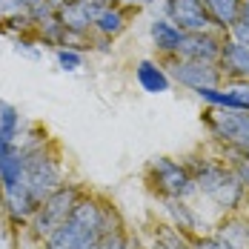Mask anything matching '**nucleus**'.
<instances>
[{
  "mask_svg": "<svg viewBox=\"0 0 249 249\" xmlns=\"http://www.w3.org/2000/svg\"><path fill=\"white\" fill-rule=\"evenodd\" d=\"M226 155V160L235 166V172L241 175V180H244V186H247V192H249V155H244V152H229L224 149Z\"/></svg>",
  "mask_w": 249,
  "mask_h": 249,
  "instance_id": "nucleus-22",
  "label": "nucleus"
},
{
  "mask_svg": "<svg viewBox=\"0 0 249 249\" xmlns=\"http://www.w3.org/2000/svg\"><path fill=\"white\" fill-rule=\"evenodd\" d=\"M163 15L172 20L180 32H206L215 29L203 0H163Z\"/></svg>",
  "mask_w": 249,
  "mask_h": 249,
  "instance_id": "nucleus-8",
  "label": "nucleus"
},
{
  "mask_svg": "<svg viewBox=\"0 0 249 249\" xmlns=\"http://www.w3.org/2000/svg\"><path fill=\"white\" fill-rule=\"evenodd\" d=\"M215 235L229 241L235 249H249V218H244L241 212H232L226 215V221H221Z\"/></svg>",
  "mask_w": 249,
  "mask_h": 249,
  "instance_id": "nucleus-17",
  "label": "nucleus"
},
{
  "mask_svg": "<svg viewBox=\"0 0 249 249\" xmlns=\"http://www.w3.org/2000/svg\"><path fill=\"white\" fill-rule=\"evenodd\" d=\"M0 135L9 141H20V109L0 98Z\"/></svg>",
  "mask_w": 249,
  "mask_h": 249,
  "instance_id": "nucleus-19",
  "label": "nucleus"
},
{
  "mask_svg": "<svg viewBox=\"0 0 249 249\" xmlns=\"http://www.w3.org/2000/svg\"><path fill=\"white\" fill-rule=\"evenodd\" d=\"M135 77H138V86L143 92H149V95H163L172 86V77L166 72L163 60H152V57H143L135 66Z\"/></svg>",
  "mask_w": 249,
  "mask_h": 249,
  "instance_id": "nucleus-14",
  "label": "nucleus"
},
{
  "mask_svg": "<svg viewBox=\"0 0 249 249\" xmlns=\"http://www.w3.org/2000/svg\"><path fill=\"white\" fill-rule=\"evenodd\" d=\"M203 6H206V12H209L215 29L224 32V35H229V29L241 20V6H244V0H203Z\"/></svg>",
  "mask_w": 249,
  "mask_h": 249,
  "instance_id": "nucleus-16",
  "label": "nucleus"
},
{
  "mask_svg": "<svg viewBox=\"0 0 249 249\" xmlns=\"http://www.w3.org/2000/svg\"><path fill=\"white\" fill-rule=\"evenodd\" d=\"M15 49L23 52L26 57H32V60H37V57H40V52L35 49V43H29V40H23V37H18V40H15Z\"/></svg>",
  "mask_w": 249,
  "mask_h": 249,
  "instance_id": "nucleus-25",
  "label": "nucleus"
},
{
  "mask_svg": "<svg viewBox=\"0 0 249 249\" xmlns=\"http://www.w3.org/2000/svg\"><path fill=\"white\" fill-rule=\"evenodd\" d=\"M126 0H106V6H124Z\"/></svg>",
  "mask_w": 249,
  "mask_h": 249,
  "instance_id": "nucleus-27",
  "label": "nucleus"
},
{
  "mask_svg": "<svg viewBox=\"0 0 249 249\" xmlns=\"http://www.w3.org/2000/svg\"><path fill=\"white\" fill-rule=\"evenodd\" d=\"M163 209L169 215V224L183 232L186 238H195V235H203L206 232V224L200 221V215L186 203V200H178V198H166L163 200Z\"/></svg>",
  "mask_w": 249,
  "mask_h": 249,
  "instance_id": "nucleus-12",
  "label": "nucleus"
},
{
  "mask_svg": "<svg viewBox=\"0 0 249 249\" xmlns=\"http://www.w3.org/2000/svg\"><path fill=\"white\" fill-rule=\"evenodd\" d=\"M100 249H132V241H129V235H126L124 229H115V232L103 235Z\"/></svg>",
  "mask_w": 249,
  "mask_h": 249,
  "instance_id": "nucleus-23",
  "label": "nucleus"
},
{
  "mask_svg": "<svg viewBox=\"0 0 249 249\" xmlns=\"http://www.w3.org/2000/svg\"><path fill=\"white\" fill-rule=\"evenodd\" d=\"M143 178H146L149 189L160 200L166 198L186 200L192 195H198V186H195V178L189 172V166L175 160V158H166V155L152 158L146 163V169H143Z\"/></svg>",
  "mask_w": 249,
  "mask_h": 249,
  "instance_id": "nucleus-3",
  "label": "nucleus"
},
{
  "mask_svg": "<svg viewBox=\"0 0 249 249\" xmlns=\"http://www.w3.org/2000/svg\"><path fill=\"white\" fill-rule=\"evenodd\" d=\"M115 229H124L121 215L109 203L83 195L72 209V215L43 241V249H86L92 244H100V238Z\"/></svg>",
  "mask_w": 249,
  "mask_h": 249,
  "instance_id": "nucleus-1",
  "label": "nucleus"
},
{
  "mask_svg": "<svg viewBox=\"0 0 249 249\" xmlns=\"http://www.w3.org/2000/svg\"><path fill=\"white\" fill-rule=\"evenodd\" d=\"M126 29V12L124 6H103V12L95 20V32L103 37H118Z\"/></svg>",
  "mask_w": 249,
  "mask_h": 249,
  "instance_id": "nucleus-18",
  "label": "nucleus"
},
{
  "mask_svg": "<svg viewBox=\"0 0 249 249\" xmlns=\"http://www.w3.org/2000/svg\"><path fill=\"white\" fill-rule=\"evenodd\" d=\"M26 158V189L32 192V198L37 200V203H43V200L49 198L54 189H60L63 186V172H60V163L52 158L46 146H40V149H32V152H23Z\"/></svg>",
  "mask_w": 249,
  "mask_h": 249,
  "instance_id": "nucleus-6",
  "label": "nucleus"
},
{
  "mask_svg": "<svg viewBox=\"0 0 249 249\" xmlns=\"http://www.w3.org/2000/svg\"><path fill=\"white\" fill-rule=\"evenodd\" d=\"M0 18H3V0H0Z\"/></svg>",
  "mask_w": 249,
  "mask_h": 249,
  "instance_id": "nucleus-31",
  "label": "nucleus"
},
{
  "mask_svg": "<svg viewBox=\"0 0 249 249\" xmlns=\"http://www.w3.org/2000/svg\"><path fill=\"white\" fill-rule=\"evenodd\" d=\"M172 83H180L183 89H203V86H221L224 75L218 63H200V60H186V57H166L163 60Z\"/></svg>",
  "mask_w": 249,
  "mask_h": 249,
  "instance_id": "nucleus-7",
  "label": "nucleus"
},
{
  "mask_svg": "<svg viewBox=\"0 0 249 249\" xmlns=\"http://www.w3.org/2000/svg\"><path fill=\"white\" fill-rule=\"evenodd\" d=\"M189 166V172L195 178L198 195L212 200L221 212L232 215L244 209L247 200V186L241 180V175L235 172V166L221 158H206V155H192L189 160H183Z\"/></svg>",
  "mask_w": 249,
  "mask_h": 249,
  "instance_id": "nucleus-2",
  "label": "nucleus"
},
{
  "mask_svg": "<svg viewBox=\"0 0 249 249\" xmlns=\"http://www.w3.org/2000/svg\"><path fill=\"white\" fill-rule=\"evenodd\" d=\"M195 95H198L206 106L249 112V80H224L221 86H203V89H195Z\"/></svg>",
  "mask_w": 249,
  "mask_h": 249,
  "instance_id": "nucleus-9",
  "label": "nucleus"
},
{
  "mask_svg": "<svg viewBox=\"0 0 249 249\" xmlns=\"http://www.w3.org/2000/svg\"><path fill=\"white\" fill-rule=\"evenodd\" d=\"M241 20L249 26V0H244V6H241Z\"/></svg>",
  "mask_w": 249,
  "mask_h": 249,
  "instance_id": "nucleus-26",
  "label": "nucleus"
},
{
  "mask_svg": "<svg viewBox=\"0 0 249 249\" xmlns=\"http://www.w3.org/2000/svg\"><path fill=\"white\" fill-rule=\"evenodd\" d=\"M49 3H54V6H60V3H66V0H49Z\"/></svg>",
  "mask_w": 249,
  "mask_h": 249,
  "instance_id": "nucleus-30",
  "label": "nucleus"
},
{
  "mask_svg": "<svg viewBox=\"0 0 249 249\" xmlns=\"http://www.w3.org/2000/svg\"><path fill=\"white\" fill-rule=\"evenodd\" d=\"M54 57H57V66L66 69V72H77L83 66V52L72 49V46H60V49L54 52Z\"/></svg>",
  "mask_w": 249,
  "mask_h": 249,
  "instance_id": "nucleus-20",
  "label": "nucleus"
},
{
  "mask_svg": "<svg viewBox=\"0 0 249 249\" xmlns=\"http://www.w3.org/2000/svg\"><path fill=\"white\" fill-rule=\"evenodd\" d=\"M244 209L249 212V192H247V200H244Z\"/></svg>",
  "mask_w": 249,
  "mask_h": 249,
  "instance_id": "nucleus-29",
  "label": "nucleus"
},
{
  "mask_svg": "<svg viewBox=\"0 0 249 249\" xmlns=\"http://www.w3.org/2000/svg\"><path fill=\"white\" fill-rule=\"evenodd\" d=\"M0 192H3V186H0Z\"/></svg>",
  "mask_w": 249,
  "mask_h": 249,
  "instance_id": "nucleus-32",
  "label": "nucleus"
},
{
  "mask_svg": "<svg viewBox=\"0 0 249 249\" xmlns=\"http://www.w3.org/2000/svg\"><path fill=\"white\" fill-rule=\"evenodd\" d=\"M218 69H221L224 80H249V46L235 40L232 35H224Z\"/></svg>",
  "mask_w": 249,
  "mask_h": 249,
  "instance_id": "nucleus-11",
  "label": "nucleus"
},
{
  "mask_svg": "<svg viewBox=\"0 0 249 249\" xmlns=\"http://www.w3.org/2000/svg\"><path fill=\"white\" fill-rule=\"evenodd\" d=\"M229 35H232L235 40H241V43H247V46H249V26L244 23V20H238V23L232 26V29H229Z\"/></svg>",
  "mask_w": 249,
  "mask_h": 249,
  "instance_id": "nucleus-24",
  "label": "nucleus"
},
{
  "mask_svg": "<svg viewBox=\"0 0 249 249\" xmlns=\"http://www.w3.org/2000/svg\"><path fill=\"white\" fill-rule=\"evenodd\" d=\"M138 3H141V6H152V3H155V0H138Z\"/></svg>",
  "mask_w": 249,
  "mask_h": 249,
  "instance_id": "nucleus-28",
  "label": "nucleus"
},
{
  "mask_svg": "<svg viewBox=\"0 0 249 249\" xmlns=\"http://www.w3.org/2000/svg\"><path fill=\"white\" fill-rule=\"evenodd\" d=\"M189 241H192V249H235L229 241H224L221 235H209V232L195 235V238H189Z\"/></svg>",
  "mask_w": 249,
  "mask_h": 249,
  "instance_id": "nucleus-21",
  "label": "nucleus"
},
{
  "mask_svg": "<svg viewBox=\"0 0 249 249\" xmlns=\"http://www.w3.org/2000/svg\"><path fill=\"white\" fill-rule=\"evenodd\" d=\"M149 35H152V43H155L158 54L166 60V57H175V54L180 52V43H183V35H186V32H180V29L163 15V18H155L149 23Z\"/></svg>",
  "mask_w": 249,
  "mask_h": 249,
  "instance_id": "nucleus-13",
  "label": "nucleus"
},
{
  "mask_svg": "<svg viewBox=\"0 0 249 249\" xmlns=\"http://www.w3.org/2000/svg\"><path fill=\"white\" fill-rule=\"evenodd\" d=\"M3 206H6V215H9L12 224H29L40 203L32 198V192L26 189V183H23V186H18L12 192H3Z\"/></svg>",
  "mask_w": 249,
  "mask_h": 249,
  "instance_id": "nucleus-15",
  "label": "nucleus"
},
{
  "mask_svg": "<svg viewBox=\"0 0 249 249\" xmlns=\"http://www.w3.org/2000/svg\"><path fill=\"white\" fill-rule=\"evenodd\" d=\"M203 124H206V129H209V135H212L224 149L249 155V112L206 106Z\"/></svg>",
  "mask_w": 249,
  "mask_h": 249,
  "instance_id": "nucleus-4",
  "label": "nucleus"
},
{
  "mask_svg": "<svg viewBox=\"0 0 249 249\" xmlns=\"http://www.w3.org/2000/svg\"><path fill=\"white\" fill-rule=\"evenodd\" d=\"M80 198H83V195H80V186H75V183H69V186L63 183L60 189H54L49 198L37 206L35 218L29 221L32 235H35V238H40V241H46L52 232H54L57 226L72 215V209L77 206V200H80Z\"/></svg>",
  "mask_w": 249,
  "mask_h": 249,
  "instance_id": "nucleus-5",
  "label": "nucleus"
},
{
  "mask_svg": "<svg viewBox=\"0 0 249 249\" xmlns=\"http://www.w3.org/2000/svg\"><path fill=\"white\" fill-rule=\"evenodd\" d=\"M224 46V32L218 29H206V32H189L183 35L180 52L175 57H186V60H200V63H218Z\"/></svg>",
  "mask_w": 249,
  "mask_h": 249,
  "instance_id": "nucleus-10",
  "label": "nucleus"
}]
</instances>
